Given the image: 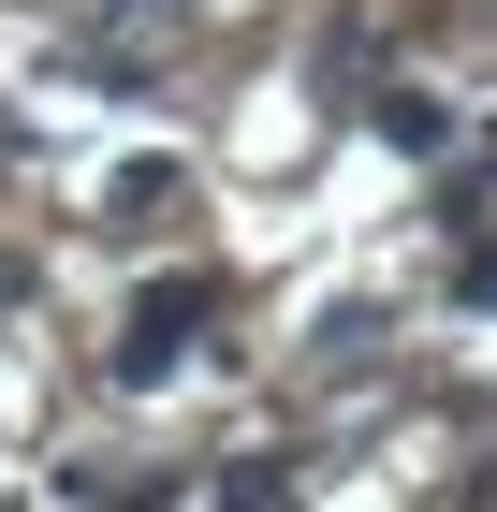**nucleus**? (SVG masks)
<instances>
[{
    "label": "nucleus",
    "instance_id": "obj_1",
    "mask_svg": "<svg viewBox=\"0 0 497 512\" xmlns=\"http://www.w3.org/2000/svg\"><path fill=\"white\" fill-rule=\"evenodd\" d=\"M220 308V278H161L147 308H132V337H117V381H161V366L191 352V322Z\"/></svg>",
    "mask_w": 497,
    "mask_h": 512
},
{
    "label": "nucleus",
    "instance_id": "obj_2",
    "mask_svg": "<svg viewBox=\"0 0 497 512\" xmlns=\"http://www.w3.org/2000/svg\"><path fill=\"white\" fill-rule=\"evenodd\" d=\"M454 293H468V308H497V235H483V249L454 264Z\"/></svg>",
    "mask_w": 497,
    "mask_h": 512
}]
</instances>
